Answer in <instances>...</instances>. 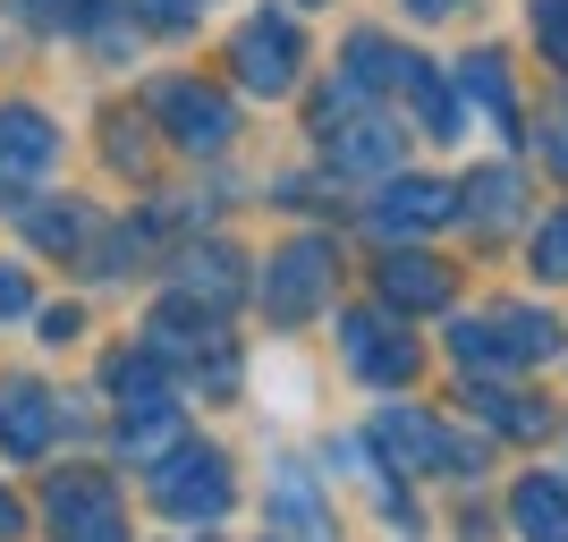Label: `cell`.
I'll return each instance as SVG.
<instances>
[{"mask_svg":"<svg viewBox=\"0 0 568 542\" xmlns=\"http://www.w3.org/2000/svg\"><path fill=\"white\" fill-rule=\"evenodd\" d=\"M450 356L467 374H518V365L560 356V323H551V314H526V306H493V314L450 323Z\"/></svg>","mask_w":568,"mask_h":542,"instance_id":"obj_1","label":"cell"},{"mask_svg":"<svg viewBox=\"0 0 568 542\" xmlns=\"http://www.w3.org/2000/svg\"><path fill=\"white\" fill-rule=\"evenodd\" d=\"M153 500H162V518H179V525H221V518H230V500H237L230 458L204 449V441L162 449V458H153Z\"/></svg>","mask_w":568,"mask_h":542,"instance_id":"obj_2","label":"cell"},{"mask_svg":"<svg viewBox=\"0 0 568 542\" xmlns=\"http://www.w3.org/2000/svg\"><path fill=\"white\" fill-rule=\"evenodd\" d=\"M43 509H51V534H60V542H128V509H119V492L102 483V474H85V467L51 474Z\"/></svg>","mask_w":568,"mask_h":542,"instance_id":"obj_3","label":"cell"},{"mask_svg":"<svg viewBox=\"0 0 568 542\" xmlns=\"http://www.w3.org/2000/svg\"><path fill=\"white\" fill-rule=\"evenodd\" d=\"M332 297V237H288L281 255L263 263V314L272 323H306Z\"/></svg>","mask_w":568,"mask_h":542,"instance_id":"obj_4","label":"cell"},{"mask_svg":"<svg viewBox=\"0 0 568 542\" xmlns=\"http://www.w3.org/2000/svg\"><path fill=\"white\" fill-rule=\"evenodd\" d=\"M230 60H237V85H246V94H288V85H297V25H288L281 9H263V18L237 25Z\"/></svg>","mask_w":568,"mask_h":542,"instance_id":"obj_5","label":"cell"},{"mask_svg":"<svg viewBox=\"0 0 568 542\" xmlns=\"http://www.w3.org/2000/svg\"><path fill=\"white\" fill-rule=\"evenodd\" d=\"M51 153H60L51 119L26 111V102H9V111H0V195H26L51 170Z\"/></svg>","mask_w":568,"mask_h":542,"instance_id":"obj_6","label":"cell"},{"mask_svg":"<svg viewBox=\"0 0 568 542\" xmlns=\"http://www.w3.org/2000/svg\"><path fill=\"white\" fill-rule=\"evenodd\" d=\"M339 356H348L365 381H382V390L416 374V348H407V330H390L382 314H348V323H339Z\"/></svg>","mask_w":568,"mask_h":542,"instance_id":"obj_7","label":"cell"},{"mask_svg":"<svg viewBox=\"0 0 568 542\" xmlns=\"http://www.w3.org/2000/svg\"><path fill=\"white\" fill-rule=\"evenodd\" d=\"M153 111L170 119V136L187 144V153H221L230 144V102L213 85H153Z\"/></svg>","mask_w":568,"mask_h":542,"instance_id":"obj_8","label":"cell"},{"mask_svg":"<svg viewBox=\"0 0 568 542\" xmlns=\"http://www.w3.org/2000/svg\"><path fill=\"white\" fill-rule=\"evenodd\" d=\"M458 213V187H442V178H390L374 204V229L382 237H416V229H442V221Z\"/></svg>","mask_w":568,"mask_h":542,"instance_id":"obj_9","label":"cell"},{"mask_svg":"<svg viewBox=\"0 0 568 542\" xmlns=\"http://www.w3.org/2000/svg\"><path fill=\"white\" fill-rule=\"evenodd\" d=\"M51 432H60V407H51L34 381H0V449H9V458H43Z\"/></svg>","mask_w":568,"mask_h":542,"instance_id":"obj_10","label":"cell"},{"mask_svg":"<svg viewBox=\"0 0 568 542\" xmlns=\"http://www.w3.org/2000/svg\"><path fill=\"white\" fill-rule=\"evenodd\" d=\"M382 306H399V314L450 306V272H442L433 255H390L382 263Z\"/></svg>","mask_w":568,"mask_h":542,"instance_id":"obj_11","label":"cell"},{"mask_svg":"<svg viewBox=\"0 0 568 542\" xmlns=\"http://www.w3.org/2000/svg\"><path fill=\"white\" fill-rule=\"evenodd\" d=\"M509 525L526 542H568V483L560 474H526L518 492H509Z\"/></svg>","mask_w":568,"mask_h":542,"instance_id":"obj_12","label":"cell"},{"mask_svg":"<svg viewBox=\"0 0 568 542\" xmlns=\"http://www.w3.org/2000/svg\"><path fill=\"white\" fill-rule=\"evenodd\" d=\"M374 441L399 458V474H425V467H450V441L416 416V407H382V425H374Z\"/></svg>","mask_w":568,"mask_h":542,"instance_id":"obj_13","label":"cell"},{"mask_svg":"<svg viewBox=\"0 0 568 542\" xmlns=\"http://www.w3.org/2000/svg\"><path fill=\"white\" fill-rule=\"evenodd\" d=\"M111 399L128 407V416H162L170 407V374H162V356L153 348H128V356H111Z\"/></svg>","mask_w":568,"mask_h":542,"instance_id":"obj_14","label":"cell"},{"mask_svg":"<svg viewBox=\"0 0 568 542\" xmlns=\"http://www.w3.org/2000/svg\"><path fill=\"white\" fill-rule=\"evenodd\" d=\"M458 94H467V102H475V111L493 119L500 136H518V102H509V69H500L493 51H475L467 69H458Z\"/></svg>","mask_w":568,"mask_h":542,"instance_id":"obj_15","label":"cell"},{"mask_svg":"<svg viewBox=\"0 0 568 542\" xmlns=\"http://www.w3.org/2000/svg\"><path fill=\"white\" fill-rule=\"evenodd\" d=\"M272 500H281V525L297 542H332V509H323V500H314V483L297 467H281L272 474Z\"/></svg>","mask_w":568,"mask_h":542,"instance_id":"obj_16","label":"cell"},{"mask_svg":"<svg viewBox=\"0 0 568 542\" xmlns=\"http://www.w3.org/2000/svg\"><path fill=\"white\" fill-rule=\"evenodd\" d=\"M323 136H339V144H332V162H339V170H382L390 153H399L382 119H339V127H323Z\"/></svg>","mask_w":568,"mask_h":542,"instance_id":"obj_17","label":"cell"},{"mask_svg":"<svg viewBox=\"0 0 568 542\" xmlns=\"http://www.w3.org/2000/svg\"><path fill=\"white\" fill-rule=\"evenodd\" d=\"M237 272H246V263H237L230 246H204V255H187V297L204 288V306H237V288H246Z\"/></svg>","mask_w":568,"mask_h":542,"instance_id":"obj_18","label":"cell"},{"mask_svg":"<svg viewBox=\"0 0 568 542\" xmlns=\"http://www.w3.org/2000/svg\"><path fill=\"white\" fill-rule=\"evenodd\" d=\"M509 204H518V178H509V170H475L467 187H458V213H475L484 229H500Z\"/></svg>","mask_w":568,"mask_h":542,"instance_id":"obj_19","label":"cell"},{"mask_svg":"<svg viewBox=\"0 0 568 542\" xmlns=\"http://www.w3.org/2000/svg\"><path fill=\"white\" fill-rule=\"evenodd\" d=\"M399 94L416 102V119H425V136H450V94H442V76H433L425 60H407V69H399Z\"/></svg>","mask_w":568,"mask_h":542,"instance_id":"obj_20","label":"cell"},{"mask_svg":"<svg viewBox=\"0 0 568 542\" xmlns=\"http://www.w3.org/2000/svg\"><path fill=\"white\" fill-rule=\"evenodd\" d=\"M467 407H475V416H484L493 432H544V407H526L518 390H475Z\"/></svg>","mask_w":568,"mask_h":542,"instance_id":"obj_21","label":"cell"},{"mask_svg":"<svg viewBox=\"0 0 568 542\" xmlns=\"http://www.w3.org/2000/svg\"><path fill=\"white\" fill-rule=\"evenodd\" d=\"M526 18H535V43L551 51V69H568V0H526Z\"/></svg>","mask_w":568,"mask_h":542,"instance_id":"obj_22","label":"cell"},{"mask_svg":"<svg viewBox=\"0 0 568 542\" xmlns=\"http://www.w3.org/2000/svg\"><path fill=\"white\" fill-rule=\"evenodd\" d=\"M535 272H544V280H568V213L535 229Z\"/></svg>","mask_w":568,"mask_h":542,"instance_id":"obj_23","label":"cell"},{"mask_svg":"<svg viewBox=\"0 0 568 542\" xmlns=\"http://www.w3.org/2000/svg\"><path fill=\"white\" fill-rule=\"evenodd\" d=\"M34 237H43V246H77V237H85V213H34Z\"/></svg>","mask_w":568,"mask_h":542,"instance_id":"obj_24","label":"cell"},{"mask_svg":"<svg viewBox=\"0 0 568 542\" xmlns=\"http://www.w3.org/2000/svg\"><path fill=\"white\" fill-rule=\"evenodd\" d=\"M26 306H34V297H26V272H18V263H0V323H18Z\"/></svg>","mask_w":568,"mask_h":542,"instance_id":"obj_25","label":"cell"},{"mask_svg":"<svg viewBox=\"0 0 568 542\" xmlns=\"http://www.w3.org/2000/svg\"><path fill=\"white\" fill-rule=\"evenodd\" d=\"M26 18H34V25H77V18H85V0H26Z\"/></svg>","mask_w":568,"mask_h":542,"instance_id":"obj_26","label":"cell"},{"mask_svg":"<svg viewBox=\"0 0 568 542\" xmlns=\"http://www.w3.org/2000/svg\"><path fill=\"white\" fill-rule=\"evenodd\" d=\"M144 18H153V25H195V18H204V0H144Z\"/></svg>","mask_w":568,"mask_h":542,"instance_id":"obj_27","label":"cell"},{"mask_svg":"<svg viewBox=\"0 0 568 542\" xmlns=\"http://www.w3.org/2000/svg\"><path fill=\"white\" fill-rule=\"evenodd\" d=\"M18 525H26V518H18V500L0 492V542H18Z\"/></svg>","mask_w":568,"mask_h":542,"instance_id":"obj_28","label":"cell"},{"mask_svg":"<svg viewBox=\"0 0 568 542\" xmlns=\"http://www.w3.org/2000/svg\"><path fill=\"white\" fill-rule=\"evenodd\" d=\"M551 162H560V170H568V111H560V119H551Z\"/></svg>","mask_w":568,"mask_h":542,"instance_id":"obj_29","label":"cell"},{"mask_svg":"<svg viewBox=\"0 0 568 542\" xmlns=\"http://www.w3.org/2000/svg\"><path fill=\"white\" fill-rule=\"evenodd\" d=\"M407 9H416V18H450L458 0H407Z\"/></svg>","mask_w":568,"mask_h":542,"instance_id":"obj_30","label":"cell"}]
</instances>
